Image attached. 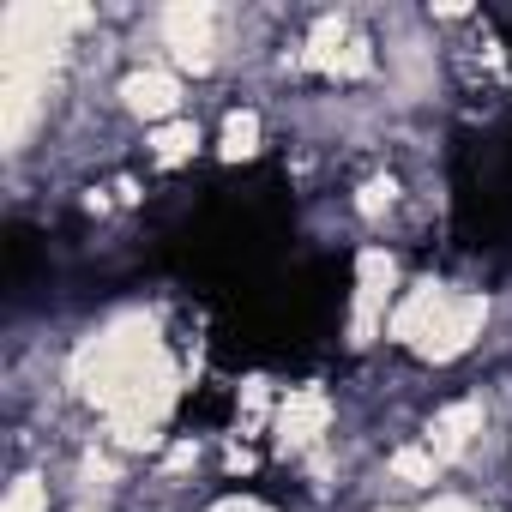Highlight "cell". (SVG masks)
I'll return each mask as SVG.
<instances>
[{
  "label": "cell",
  "mask_w": 512,
  "mask_h": 512,
  "mask_svg": "<svg viewBox=\"0 0 512 512\" xmlns=\"http://www.w3.org/2000/svg\"><path fill=\"white\" fill-rule=\"evenodd\" d=\"M193 145H199V133H193V121H175V127H157V139H151V151H157V163H187V157H193Z\"/></svg>",
  "instance_id": "cell-9"
},
{
  "label": "cell",
  "mask_w": 512,
  "mask_h": 512,
  "mask_svg": "<svg viewBox=\"0 0 512 512\" xmlns=\"http://www.w3.org/2000/svg\"><path fill=\"white\" fill-rule=\"evenodd\" d=\"M163 43L175 49L181 67H211L217 13H211V7H169V13H163Z\"/></svg>",
  "instance_id": "cell-5"
},
{
  "label": "cell",
  "mask_w": 512,
  "mask_h": 512,
  "mask_svg": "<svg viewBox=\"0 0 512 512\" xmlns=\"http://www.w3.org/2000/svg\"><path fill=\"white\" fill-rule=\"evenodd\" d=\"M308 67L338 73V79H362V73L374 67V55H368V43H362L344 19H320L314 37H308Z\"/></svg>",
  "instance_id": "cell-4"
},
{
  "label": "cell",
  "mask_w": 512,
  "mask_h": 512,
  "mask_svg": "<svg viewBox=\"0 0 512 512\" xmlns=\"http://www.w3.org/2000/svg\"><path fill=\"white\" fill-rule=\"evenodd\" d=\"M211 512H260V506H247V500H223V506H211Z\"/></svg>",
  "instance_id": "cell-13"
},
{
  "label": "cell",
  "mask_w": 512,
  "mask_h": 512,
  "mask_svg": "<svg viewBox=\"0 0 512 512\" xmlns=\"http://www.w3.org/2000/svg\"><path fill=\"white\" fill-rule=\"evenodd\" d=\"M260 151V121L253 115H229L223 121V157H253Z\"/></svg>",
  "instance_id": "cell-10"
},
{
  "label": "cell",
  "mask_w": 512,
  "mask_h": 512,
  "mask_svg": "<svg viewBox=\"0 0 512 512\" xmlns=\"http://www.w3.org/2000/svg\"><path fill=\"white\" fill-rule=\"evenodd\" d=\"M434 512H470V506H464V500H440Z\"/></svg>",
  "instance_id": "cell-14"
},
{
  "label": "cell",
  "mask_w": 512,
  "mask_h": 512,
  "mask_svg": "<svg viewBox=\"0 0 512 512\" xmlns=\"http://www.w3.org/2000/svg\"><path fill=\"white\" fill-rule=\"evenodd\" d=\"M326 422H332L326 392H320V386H296V392L284 398V410H278V446H284V452H302V446H314V440L326 434Z\"/></svg>",
  "instance_id": "cell-6"
},
{
  "label": "cell",
  "mask_w": 512,
  "mask_h": 512,
  "mask_svg": "<svg viewBox=\"0 0 512 512\" xmlns=\"http://www.w3.org/2000/svg\"><path fill=\"white\" fill-rule=\"evenodd\" d=\"M476 434H482V404H476V398H464V404H452V410H440V416L428 422V440H422V446L446 464V458H458Z\"/></svg>",
  "instance_id": "cell-7"
},
{
  "label": "cell",
  "mask_w": 512,
  "mask_h": 512,
  "mask_svg": "<svg viewBox=\"0 0 512 512\" xmlns=\"http://www.w3.org/2000/svg\"><path fill=\"white\" fill-rule=\"evenodd\" d=\"M121 97H127V109H133V115H145V121H163V115H175V103H181V85H175L169 73H133V79L121 85Z\"/></svg>",
  "instance_id": "cell-8"
},
{
  "label": "cell",
  "mask_w": 512,
  "mask_h": 512,
  "mask_svg": "<svg viewBox=\"0 0 512 512\" xmlns=\"http://www.w3.org/2000/svg\"><path fill=\"white\" fill-rule=\"evenodd\" d=\"M73 386L109 416L121 446L151 440V428L163 422L169 398H175V374L163 356V338L145 314H127L115 326H103L79 356H73Z\"/></svg>",
  "instance_id": "cell-1"
},
{
  "label": "cell",
  "mask_w": 512,
  "mask_h": 512,
  "mask_svg": "<svg viewBox=\"0 0 512 512\" xmlns=\"http://www.w3.org/2000/svg\"><path fill=\"white\" fill-rule=\"evenodd\" d=\"M0 512H49V494H43V482H37V476H19Z\"/></svg>",
  "instance_id": "cell-11"
},
{
  "label": "cell",
  "mask_w": 512,
  "mask_h": 512,
  "mask_svg": "<svg viewBox=\"0 0 512 512\" xmlns=\"http://www.w3.org/2000/svg\"><path fill=\"white\" fill-rule=\"evenodd\" d=\"M392 470H398L404 482H428V476L440 470V458H434L428 446H410V452H398V458H392Z\"/></svg>",
  "instance_id": "cell-12"
},
{
  "label": "cell",
  "mask_w": 512,
  "mask_h": 512,
  "mask_svg": "<svg viewBox=\"0 0 512 512\" xmlns=\"http://www.w3.org/2000/svg\"><path fill=\"white\" fill-rule=\"evenodd\" d=\"M488 320V302L470 296V290H452V284H416L398 314H392V338L428 362H452L458 350H470V338L482 332Z\"/></svg>",
  "instance_id": "cell-2"
},
{
  "label": "cell",
  "mask_w": 512,
  "mask_h": 512,
  "mask_svg": "<svg viewBox=\"0 0 512 512\" xmlns=\"http://www.w3.org/2000/svg\"><path fill=\"white\" fill-rule=\"evenodd\" d=\"M392 284H398V266L386 260L380 247H368V253H362V266H356V320H350L356 344H368V338H374V326H386Z\"/></svg>",
  "instance_id": "cell-3"
}]
</instances>
